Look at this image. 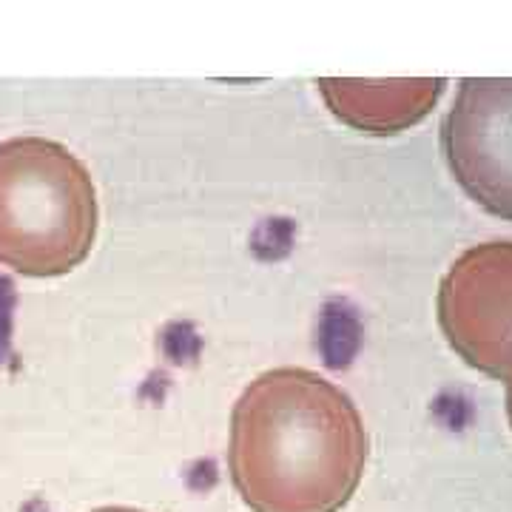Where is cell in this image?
Segmentation results:
<instances>
[{
	"label": "cell",
	"instance_id": "cell-1",
	"mask_svg": "<svg viewBox=\"0 0 512 512\" xmlns=\"http://www.w3.org/2000/svg\"><path fill=\"white\" fill-rule=\"evenodd\" d=\"M367 430L342 387L305 367H276L231 413L228 473L251 512H339L367 467Z\"/></svg>",
	"mask_w": 512,
	"mask_h": 512
},
{
	"label": "cell",
	"instance_id": "cell-2",
	"mask_svg": "<svg viewBox=\"0 0 512 512\" xmlns=\"http://www.w3.org/2000/svg\"><path fill=\"white\" fill-rule=\"evenodd\" d=\"M89 168L46 137L0 143V265L49 279L74 271L97 239Z\"/></svg>",
	"mask_w": 512,
	"mask_h": 512
},
{
	"label": "cell",
	"instance_id": "cell-3",
	"mask_svg": "<svg viewBox=\"0 0 512 512\" xmlns=\"http://www.w3.org/2000/svg\"><path fill=\"white\" fill-rule=\"evenodd\" d=\"M439 325L467 365L504 379L512 365V242L458 256L439 285Z\"/></svg>",
	"mask_w": 512,
	"mask_h": 512
},
{
	"label": "cell",
	"instance_id": "cell-4",
	"mask_svg": "<svg viewBox=\"0 0 512 512\" xmlns=\"http://www.w3.org/2000/svg\"><path fill=\"white\" fill-rule=\"evenodd\" d=\"M458 185L490 214L512 222V80L467 77L441 126Z\"/></svg>",
	"mask_w": 512,
	"mask_h": 512
},
{
	"label": "cell",
	"instance_id": "cell-5",
	"mask_svg": "<svg viewBox=\"0 0 512 512\" xmlns=\"http://www.w3.org/2000/svg\"><path fill=\"white\" fill-rule=\"evenodd\" d=\"M319 94L333 117L365 134H399L424 120L444 92L441 77L424 80H330L322 77Z\"/></svg>",
	"mask_w": 512,
	"mask_h": 512
},
{
	"label": "cell",
	"instance_id": "cell-6",
	"mask_svg": "<svg viewBox=\"0 0 512 512\" xmlns=\"http://www.w3.org/2000/svg\"><path fill=\"white\" fill-rule=\"evenodd\" d=\"M504 379H507V416H510V424H512V365L510 370L504 373Z\"/></svg>",
	"mask_w": 512,
	"mask_h": 512
},
{
	"label": "cell",
	"instance_id": "cell-7",
	"mask_svg": "<svg viewBox=\"0 0 512 512\" xmlns=\"http://www.w3.org/2000/svg\"><path fill=\"white\" fill-rule=\"evenodd\" d=\"M92 512H143V510H134V507H100V510Z\"/></svg>",
	"mask_w": 512,
	"mask_h": 512
}]
</instances>
